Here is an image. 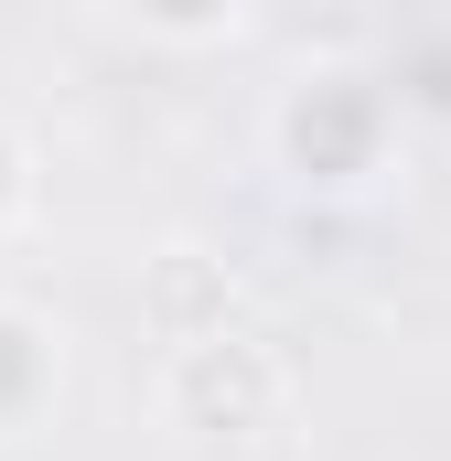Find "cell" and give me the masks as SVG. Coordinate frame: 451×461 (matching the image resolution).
<instances>
[{
	"mask_svg": "<svg viewBox=\"0 0 451 461\" xmlns=\"http://www.w3.org/2000/svg\"><path fill=\"white\" fill-rule=\"evenodd\" d=\"M409 97L419 108H451V43H419L409 54Z\"/></svg>",
	"mask_w": 451,
	"mask_h": 461,
	"instance_id": "cell-6",
	"label": "cell"
},
{
	"mask_svg": "<svg viewBox=\"0 0 451 461\" xmlns=\"http://www.w3.org/2000/svg\"><path fill=\"white\" fill-rule=\"evenodd\" d=\"M140 301H151L161 344H205V333H226V312H236V279H226L205 247H161L140 268Z\"/></svg>",
	"mask_w": 451,
	"mask_h": 461,
	"instance_id": "cell-3",
	"label": "cell"
},
{
	"mask_svg": "<svg viewBox=\"0 0 451 461\" xmlns=\"http://www.w3.org/2000/svg\"><path fill=\"white\" fill-rule=\"evenodd\" d=\"M22 204H32V150L22 129H0V226H22Z\"/></svg>",
	"mask_w": 451,
	"mask_h": 461,
	"instance_id": "cell-5",
	"label": "cell"
},
{
	"mask_svg": "<svg viewBox=\"0 0 451 461\" xmlns=\"http://www.w3.org/2000/svg\"><path fill=\"white\" fill-rule=\"evenodd\" d=\"M161 397H172V419L183 429H216V440H236V429H269L280 408H290V365L258 344V333H205V344H172V365H161Z\"/></svg>",
	"mask_w": 451,
	"mask_h": 461,
	"instance_id": "cell-1",
	"label": "cell"
},
{
	"mask_svg": "<svg viewBox=\"0 0 451 461\" xmlns=\"http://www.w3.org/2000/svg\"><path fill=\"white\" fill-rule=\"evenodd\" d=\"M376 129H387V97L365 76H301V97L280 108V150H290L301 183H354Z\"/></svg>",
	"mask_w": 451,
	"mask_h": 461,
	"instance_id": "cell-2",
	"label": "cell"
},
{
	"mask_svg": "<svg viewBox=\"0 0 451 461\" xmlns=\"http://www.w3.org/2000/svg\"><path fill=\"white\" fill-rule=\"evenodd\" d=\"M54 386V333L32 312H0V429H22Z\"/></svg>",
	"mask_w": 451,
	"mask_h": 461,
	"instance_id": "cell-4",
	"label": "cell"
}]
</instances>
